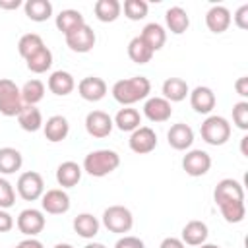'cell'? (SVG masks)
Masks as SVG:
<instances>
[{"instance_id":"f907efd6","label":"cell","mask_w":248,"mask_h":248,"mask_svg":"<svg viewBox=\"0 0 248 248\" xmlns=\"http://www.w3.org/2000/svg\"><path fill=\"white\" fill-rule=\"evenodd\" d=\"M200 248H221L217 244H200Z\"/></svg>"},{"instance_id":"816d5d0a","label":"cell","mask_w":248,"mask_h":248,"mask_svg":"<svg viewBox=\"0 0 248 248\" xmlns=\"http://www.w3.org/2000/svg\"><path fill=\"white\" fill-rule=\"evenodd\" d=\"M14 248H19V246H14Z\"/></svg>"},{"instance_id":"83f0119b","label":"cell","mask_w":248,"mask_h":248,"mask_svg":"<svg viewBox=\"0 0 248 248\" xmlns=\"http://www.w3.org/2000/svg\"><path fill=\"white\" fill-rule=\"evenodd\" d=\"M23 8H25V16L37 23L46 21L52 16V4L48 0H27Z\"/></svg>"},{"instance_id":"4fadbf2b","label":"cell","mask_w":248,"mask_h":248,"mask_svg":"<svg viewBox=\"0 0 248 248\" xmlns=\"http://www.w3.org/2000/svg\"><path fill=\"white\" fill-rule=\"evenodd\" d=\"M112 118L103 110H91L85 116V130L93 138H107L112 132Z\"/></svg>"},{"instance_id":"2e32d148","label":"cell","mask_w":248,"mask_h":248,"mask_svg":"<svg viewBox=\"0 0 248 248\" xmlns=\"http://www.w3.org/2000/svg\"><path fill=\"white\" fill-rule=\"evenodd\" d=\"M143 114L151 122H167L170 118V114H172V107L163 97H151L143 105Z\"/></svg>"},{"instance_id":"52a82bcc","label":"cell","mask_w":248,"mask_h":248,"mask_svg":"<svg viewBox=\"0 0 248 248\" xmlns=\"http://www.w3.org/2000/svg\"><path fill=\"white\" fill-rule=\"evenodd\" d=\"M64 39H66L68 48L74 52H89L95 46V31L87 23H83L78 29H74L72 33L64 35Z\"/></svg>"},{"instance_id":"cb8c5ba5","label":"cell","mask_w":248,"mask_h":248,"mask_svg":"<svg viewBox=\"0 0 248 248\" xmlns=\"http://www.w3.org/2000/svg\"><path fill=\"white\" fill-rule=\"evenodd\" d=\"M186 95H190V89L182 78H169L163 81V99L169 103H180L186 99Z\"/></svg>"},{"instance_id":"5b68a950","label":"cell","mask_w":248,"mask_h":248,"mask_svg":"<svg viewBox=\"0 0 248 248\" xmlns=\"http://www.w3.org/2000/svg\"><path fill=\"white\" fill-rule=\"evenodd\" d=\"M103 225L110 231V232H116V234H124L132 229L134 225V217H132V211L124 205H110L105 209L103 213Z\"/></svg>"},{"instance_id":"ab89813d","label":"cell","mask_w":248,"mask_h":248,"mask_svg":"<svg viewBox=\"0 0 248 248\" xmlns=\"http://www.w3.org/2000/svg\"><path fill=\"white\" fill-rule=\"evenodd\" d=\"M232 122L240 130H248V103L246 101H238L232 107Z\"/></svg>"},{"instance_id":"bcb514c9","label":"cell","mask_w":248,"mask_h":248,"mask_svg":"<svg viewBox=\"0 0 248 248\" xmlns=\"http://www.w3.org/2000/svg\"><path fill=\"white\" fill-rule=\"evenodd\" d=\"M17 246H19V248H45V246H43V242H41V240H37V238H33V236H29V238L21 240Z\"/></svg>"},{"instance_id":"44dd1931","label":"cell","mask_w":248,"mask_h":248,"mask_svg":"<svg viewBox=\"0 0 248 248\" xmlns=\"http://www.w3.org/2000/svg\"><path fill=\"white\" fill-rule=\"evenodd\" d=\"M165 21H167V27L170 33L174 35H182L188 27H190V16L184 8L180 6H172L165 12Z\"/></svg>"},{"instance_id":"e575fe53","label":"cell","mask_w":248,"mask_h":248,"mask_svg":"<svg viewBox=\"0 0 248 248\" xmlns=\"http://www.w3.org/2000/svg\"><path fill=\"white\" fill-rule=\"evenodd\" d=\"M43 46H45V43H43L41 35H37V33H27V35H23V37L17 41V52H19L25 60H27L29 56H33L35 52H39Z\"/></svg>"},{"instance_id":"f546056e","label":"cell","mask_w":248,"mask_h":248,"mask_svg":"<svg viewBox=\"0 0 248 248\" xmlns=\"http://www.w3.org/2000/svg\"><path fill=\"white\" fill-rule=\"evenodd\" d=\"M114 126L122 132H134L136 128H140L141 124V114L136 110V108H120L114 116Z\"/></svg>"},{"instance_id":"7c38bea8","label":"cell","mask_w":248,"mask_h":248,"mask_svg":"<svg viewBox=\"0 0 248 248\" xmlns=\"http://www.w3.org/2000/svg\"><path fill=\"white\" fill-rule=\"evenodd\" d=\"M41 205L50 215H62L70 209V196L62 188H52V190H46L43 194Z\"/></svg>"},{"instance_id":"1f68e13d","label":"cell","mask_w":248,"mask_h":248,"mask_svg":"<svg viewBox=\"0 0 248 248\" xmlns=\"http://www.w3.org/2000/svg\"><path fill=\"white\" fill-rule=\"evenodd\" d=\"M74 231L81 236V238H93L99 232V221L97 217H93L91 213H79L74 219Z\"/></svg>"},{"instance_id":"603a6c76","label":"cell","mask_w":248,"mask_h":248,"mask_svg":"<svg viewBox=\"0 0 248 248\" xmlns=\"http://www.w3.org/2000/svg\"><path fill=\"white\" fill-rule=\"evenodd\" d=\"M81 180V167L74 161H64L56 169V182L62 188H74Z\"/></svg>"},{"instance_id":"f35d334b","label":"cell","mask_w":248,"mask_h":248,"mask_svg":"<svg viewBox=\"0 0 248 248\" xmlns=\"http://www.w3.org/2000/svg\"><path fill=\"white\" fill-rule=\"evenodd\" d=\"M16 202V192H14V186L0 176V209H8L12 207Z\"/></svg>"},{"instance_id":"7dc6e473","label":"cell","mask_w":248,"mask_h":248,"mask_svg":"<svg viewBox=\"0 0 248 248\" xmlns=\"http://www.w3.org/2000/svg\"><path fill=\"white\" fill-rule=\"evenodd\" d=\"M19 6H21V0H10V2L0 0V8H4V10H16Z\"/></svg>"},{"instance_id":"f1b7e54d","label":"cell","mask_w":248,"mask_h":248,"mask_svg":"<svg viewBox=\"0 0 248 248\" xmlns=\"http://www.w3.org/2000/svg\"><path fill=\"white\" fill-rule=\"evenodd\" d=\"M83 23H85V19H83L81 12L72 10V8L62 10V12L56 16V27H58V31H62L64 35L72 33L74 29H78V27L83 25Z\"/></svg>"},{"instance_id":"9a60e30c","label":"cell","mask_w":248,"mask_h":248,"mask_svg":"<svg viewBox=\"0 0 248 248\" xmlns=\"http://www.w3.org/2000/svg\"><path fill=\"white\" fill-rule=\"evenodd\" d=\"M167 140H169V145L172 149L184 151V149H188L194 143V130L188 124H184V122L172 124L169 134H167Z\"/></svg>"},{"instance_id":"ba28073f","label":"cell","mask_w":248,"mask_h":248,"mask_svg":"<svg viewBox=\"0 0 248 248\" xmlns=\"http://www.w3.org/2000/svg\"><path fill=\"white\" fill-rule=\"evenodd\" d=\"M128 145L134 153L138 155H145V153H151L155 147H157V134L149 128V126H140L132 132L130 140H128Z\"/></svg>"},{"instance_id":"ac0fdd59","label":"cell","mask_w":248,"mask_h":248,"mask_svg":"<svg viewBox=\"0 0 248 248\" xmlns=\"http://www.w3.org/2000/svg\"><path fill=\"white\" fill-rule=\"evenodd\" d=\"M205 25L211 33H225L231 25V12L225 6H211L205 14Z\"/></svg>"},{"instance_id":"484cf974","label":"cell","mask_w":248,"mask_h":248,"mask_svg":"<svg viewBox=\"0 0 248 248\" xmlns=\"http://www.w3.org/2000/svg\"><path fill=\"white\" fill-rule=\"evenodd\" d=\"M93 12H95V17L103 23H110V21H116L120 12H122V4L118 0H97L95 6H93Z\"/></svg>"},{"instance_id":"c3c4849f","label":"cell","mask_w":248,"mask_h":248,"mask_svg":"<svg viewBox=\"0 0 248 248\" xmlns=\"http://www.w3.org/2000/svg\"><path fill=\"white\" fill-rule=\"evenodd\" d=\"M83 248H107L105 244H101V242H89L87 246H83Z\"/></svg>"},{"instance_id":"4dcf8cb0","label":"cell","mask_w":248,"mask_h":248,"mask_svg":"<svg viewBox=\"0 0 248 248\" xmlns=\"http://www.w3.org/2000/svg\"><path fill=\"white\" fill-rule=\"evenodd\" d=\"M23 165V157L14 147H2L0 149V174H12L19 170Z\"/></svg>"},{"instance_id":"836d02e7","label":"cell","mask_w":248,"mask_h":248,"mask_svg":"<svg viewBox=\"0 0 248 248\" xmlns=\"http://www.w3.org/2000/svg\"><path fill=\"white\" fill-rule=\"evenodd\" d=\"M25 62H27L29 72H33V74H45L52 66V52L46 46H43L39 52H35L33 56H29Z\"/></svg>"},{"instance_id":"8992f818","label":"cell","mask_w":248,"mask_h":248,"mask_svg":"<svg viewBox=\"0 0 248 248\" xmlns=\"http://www.w3.org/2000/svg\"><path fill=\"white\" fill-rule=\"evenodd\" d=\"M17 194L25 200V202H35L39 198H43L45 194V180L39 172L35 170H27L17 178Z\"/></svg>"},{"instance_id":"60d3db41","label":"cell","mask_w":248,"mask_h":248,"mask_svg":"<svg viewBox=\"0 0 248 248\" xmlns=\"http://www.w3.org/2000/svg\"><path fill=\"white\" fill-rule=\"evenodd\" d=\"M114 248H145V244L138 236H122V238L116 240Z\"/></svg>"},{"instance_id":"d6986e66","label":"cell","mask_w":248,"mask_h":248,"mask_svg":"<svg viewBox=\"0 0 248 248\" xmlns=\"http://www.w3.org/2000/svg\"><path fill=\"white\" fill-rule=\"evenodd\" d=\"M43 130H45V138L52 143H58L62 140H66L68 132H70V124L66 120V116L62 114H54L46 120V124H43Z\"/></svg>"},{"instance_id":"d4e9b609","label":"cell","mask_w":248,"mask_h":248,"mask_svg":"<svg viewBox=\"0 0 248 248\" xmlns=\"http://www.w3.org/2000/svg\"><path fill=\"white\" fill-rule=\"evenodd\" d=\"M141 41L155 52V50H159V48H163V45H165V41H167V31H165V27L163 25H159V23H147L143 29H141Z\"/></svg>"},{"instance_id":"f6af8a7d","label":"cell","mask_w":248,"mask_h":248,"mask_svg":"<svg viewBox=\"0 0 248 248\" xmlns=\"http://www.w3.org/2000/svg\"><path fill=\"white\" fill-rule=\"evenodd\" d=\"M159 248H184V242L180 238H174V236H167Z\"/></svg>"},{"instance_id":"9c48e42d","label":"cell","mask_w":248,"mask_h":248,"mask_svg":"<svg viewBox=\"0 0 248 248\" xmlns=\"http://www.w3.org/2000/svg\"><path fill=\"white\" fill-rule=\"evenodd\" d=\"M182 169L190 176H203L211 169V157L203 149H192L182 159Z\"/></svg>"},{"instance_id":"681fc988","label":"cell","mask_w":248,"mask_h":248,"mask_svg":"<svg viewBox=\"0 0 248 248\" xmlns=\"http://www.w3.org/2000/svg\"><path fill=\"white\" fill-rule=\"evenodd\" d=\"M54 248H74L72 244H66V242H60V244H56Z\"/></svg>"},{"instance_id":"277c9868","label":"cell","mask_w":248,"mask_h":248,"mask_svg":"<svg viewBox=\"0 0 248 248\" xmlns=\"http://www.w3.org/2000/svg\"><path fill=\"white\" fill-rule=\"evenodd\" d=\"M23 108L21 89L12 81L2 78L0 79V114L4 116H17Z\"/></svg>"},{"instance_id":"b9f144b4","label":"cell","mask_w":248,"mask_h":248,"mask_svg":"<svg viewBox=\"0 0 248 248\" xmlns=\"http://www.w3.org/2000/svg\"><path fill=\"white\" fill-rule=\"evenodd\" d=\"M231 19H234V23H236L240 29H246V27H248V4L240 6V8L234 12V16H232Z\"/></svg>"},{"instance_id":"5bb4252c","label":"cell","mask_w":248,"mask_h":248,"mask_svg":"<svg viewBox=\"0 0 248 248\" xmlns=\"http://www.w3.org/2000/svg\"><path fill=\"white\" fill-rule=\"evenodd\" d=\"M78 93L81 95V99L97 103L107 95V83L97 76H87L78 83Z\"/></svg>"},{"instance_id":"ffe728a7","label":"cell","mask_w":248,"mask_h":248,"mask_svg":"<svg viewBox=\"0 0 248 248\" xmlns=\"http://www.w3.org/2000/svg\"><path fill=\"white\" fill-rule=\"evenodd\" d=\"M207 236H209V231H207V225L203 221H188L182 229V242L188 246L205 244Z\"/></svg>"},{"instance_id":"8d00e7d4","label":"cell","mask_w":248,"mask_h":248,"mask_svg":"<svg viewBox=\"0 0 248 248\" xmlns=\"http://www.w3.org/2000/svg\"><path fill=\"white\" fill-rule=\"evenodd\" d=\"M219 209L227 223H240L246 215L244 202H225V203H219Z\"/></svg>"},{"instance_id":"8fae6325","label":"cell","mask_w":248,"mask_h":248,"mask_svg":"<svg viewBox=\"0 0 248 248\" xmlns=\"http://www.w3.org/2000/svg\"><path fill=\"white\" fill-rule=\"evenodd\" d=\"M213 200L215 203H225V202H244V190L238 180L232 178H223L217 182L213 190Z\"/></svg>"},{"instance_id":"7402d4cb","label":"cell","mask_w":248,"mask_h":248,"mask_svg":"<svg viewBox=\"0 0 248 248\" xmlns=\"http://www.w3.org/2000/svg\"><path fill=\"white\" fill-rule=\"evenodd\" d=\"M76 87V81H74V76L66 70H56L50 74L48 78V89L58 95V97H64V95H70Z\"/></svg>"},{"instance_id":"d590c367","label":"cell","mask_w":248,"mask_h":248,"mask_svg":"<svg viewBox=\"0 0 248 248\" xmlns=\"http://www.w3.org/2000/svg\"><path fill=\"white\" fill-rule=\"evenodd\" d=\"M45 97V83L39 79H29L23 87H21V99L23 105H37L39 101H43Z\"/></svg>"},{"instance_id":"3957f363","label":"cell","mask_w":248,"mask_h":248,"mask_svg":"<svg viewBox=\"0 0 248 248\" xmlns=\"http://www.w3.org/2000/svg\"><path fill=\"white\" fill-rule=\"evenodd\" d=\"M200 134H202V140L209 145H223L229 141L231 138V124L227 118L223 116H207L203 122H202V128H200Z\"/></svg>"},{"instance_id":"e0dca14e","label":"cell","mask_w":248,"mask_h":248,"mask_svg":"<svg viewBox=\"0 0 248 248\" xmlns=\"http://www.w3.org/2000/svg\"><path fill=\"white\" fill-rule=\"evenodd\" d=\"M190 105L196 112L200 114H209L215 108V93L205 87V85H198L192 93H190Z\"/></svg>"},{"instance_id":"7a4b0ae2","label":"cell","mask_w":248,"mask_h":248,"mask_svg":"<svg viewBox=\"0 0 248 248\" xmlns=\"http://www.w3.org/2000/svg\"><path fill=\"white\" fill-rule=\"evenodd\" d=\"M120 165V155L112 149H95L85 155L83 159V170L91 176H107L112 170H116Z\"/></svg>"},{"instance_id":"30bf717a","label":"cell","mask_w":248,"mask_h":248,"mask_svg":"<svg viewBox=\"0 0 248 248\" xmlns=\"http://www.w3.org/2000/svg\"><path fill=\"white\" fill-rule=\"evenodd\" d=\"M16 225H17L19 232H23L25 236H37L45 229V215H43V211L29 207L17 215Z\"/></svg>"},{"instance_id":"6da1fadb","label":"cell","mask_w":248,"mask_h":248,"mask_svg":"<svg viewBox=\"0 0 248 248\" xmlns=\"http://www.w3.org/2000/svg\"><path fill=\"white\" fill-rule=\"evenodd\" d=\"M149 93H151V81L145 76L118 79L112 85V97L120 105H134L141 99H147Z\"/></svg>"},{"instance_id":"4316f807","label":"cell","mask_w":248,"mask_h":248,"mask_svg":"<svg viewBox=\"0 0 248 248\" xmlns=\"http://www.w3.org/2000/svg\"><path fill=\"white\" fill-rule=\"evenodd\" d=\"M17 122L25 132H37L39 128H43V114L37 107L23 105V108L17 114Z\"/></svg>"},{"instance_id":"ee69618b","label":"cell","mask_w":248,"mask_h":248,"mask_svg":"<svg viewBox=\"0 0 248 248\" xmlns=\"http://www.w3.org/2000/svg\"><path fill=\"white\" fill-rule=\"evenodd\" d=\"M234 89H236V93H238L240 97H248V78H246V76L238 78V79L234 81Z\"/></svg>"},{"instance_id":"d6a6232c","label":"cell","mask_w":248,"mask_h":248,"mask_svg":"<svg viewBox=\"0 0 248 248\" xmlns=\"http://www.w3.org/2000/svg\"><path fill=\"white\" fill-rule=\"evenodd\" d=\"M128 56H130V60L132 62H136V64H147L149 60H151V56H153V50L141 41V37L138 35V37H134L130 43H128Z\"/></svg>"},{"instance_id":"74e56055","label":"cell","mask_w":248,"mask_h":248,"mask_svg":"<svg viewBox=\"0 0 248 248\" xmlns=\"http://www.w3.org/2000/svg\"><path fill=\"white\" fill-rule=\"evenodd\" d=\"M147 10H149V6L143 0H126L124 2V16L132 21L143 19L147 16Z\"/></svg>"},{"instance_id":"7bdbcfd3","label":"cell","mask_w":248,"mask_h":248,"mask_svg":"<svg viewBox=\"0 0 248 248\" xmlns=\"http://www.w3.org/2000/svg\"><path fill=\"white\" fill-rule=\"evenodd\" d=\"M12 227H14V219H12V215H10L8 211L0 209V232H8Z\"/></svg>"}]
</instances>
